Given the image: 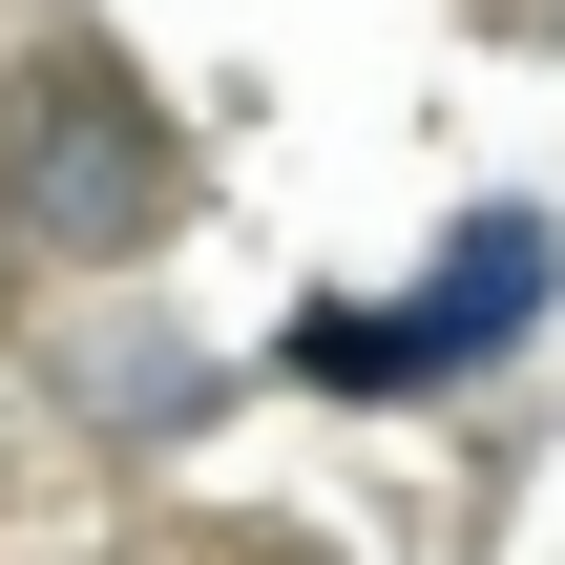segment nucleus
Listing matches in <instances>:
<instances>
[{"mask_svg": "<svg viewBox=\"0 0 565 565\" xmlns=\"http://www.w3.org/2000/svg\"><path fill=\"white\" fill-rule=\"evenodd\" d=\"M168 231H189V126H168V84H126L84 21H21V63H0V273L105 294V273H147Z\"/></svg>", "mask_w": 565, "mask_h": 565, "instance_id": "nucleus-1", "label": "nucleus"}, {"mask_svg": "<svg viewBox=\"0 0 565 565\" xmlns=\"http://www.w3.org/2000/svg\"><path fill=\"white\" fill-rule=\"evenodd\" d=\"M21 377H42V419H63V440H105V461H189V440L252 398V356H210V335H189V315H147L126 273H105Z\"/></svg>", "mask_w": 565, "mask_h": 565, "instance_id": "nucleus-2", "label": "nucleus"}, {"mask_svg": "<svg viewBox=\"0 0 565 565\" xmlns=\"http://www.w3.org/2000/svg\"><path fill=\"white\" fill-rule=\"evenodd\" d=\"M273 377L335 398V419H377V398H461V335H440L419 294H315V315L273 335Z\"/></svg>", "mask_w": 565, "mask_h": 565, "instance_id": "nucleus-3", "label": "nucleus"}, {"mask_svg": "<svg viewBox=\"0 0 565 565\" xmlns=\"http://www.w3.org/2000/svg\"><path fill=\"white\" fill-rule=\"evenodd\" d=\"M545 294H565V231L524 210V189H503V210H461V231H440V273H419V315L461 335V377H482V356H524V335H545Z\"/></svg>", "mask_w": 565, "mask_h": 565, "instance_id": "nucleus-4", "label": "nucleus"}, {"mask_svg": "<svg viewBox=\"0 0 565 565\" xmlns=\"http://www.w3.org/2000/svg\"><path fill=\"white\" fill-rule=\"evenodd\" d=\"M21 419H42V377H21V356H0V440H21Z\"/></svg>", "mask_w": 565, "mask_h": 565, "instance_id": "nucleus-5", "label": "nucleus"}]
</instances>
